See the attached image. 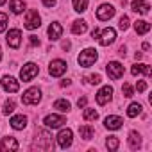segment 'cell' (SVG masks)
I'll use <instances>...</instances> for the list:
<instances>
[{
  "instance_id": "obj_1",
  "label": "cell",
  "mask_w": 152,
  "mask_h": 152,
  "mask_svg": "<svg viewBox=\"0 0 152 152\" xmlns=\"http://www.w3.org/2000/svg\"><path fill=\"white\" fill-rule=\"evenodd\" d=\"M97 50L95 48H86V50H83L81 54H79V57H77V61H79V64L83 66V68H90L95 61H97Z\"/></svg>"
},
{
  "instance_id": "obj_2",
  "label": "cell",
  "mask_w": 152,
  "mask_h": 152,
  "mask_svg": "<svg viewBox=\"0 0 152 152\" xmlns=\"http://www.w3.org/2000/svg\"><path fill=\"white\" fill-rule=\"evenodd\" d=\"M36 147H38V148H43V150L54 147V145H52V136H50L48 131L38 129V132H36Z\"/></svg>"
},
{
  "instance_id": "obj_3",
  "label": "cell",
  "mask_w": 152,
  "mask_h": 152,
  "mask_svg": "<svg viewBox=\"0 0 152 152\" xmlns=\"http://www.w3.org/2000/svg\"><path fill=\"white\" fill-rule=\"evenodd\" d=\"M38 72H39L38 64H34V63H27V64H23V68L20 70V79H22L23 83H29V81H32L36 75H38Z\"/></svg>"
},
{
  "instance_id": "obj_4",
  "label": "cell",
  "mask_w": 152,
  "mask_h": 152,
  "mask_svg": "<svg viewBox=\"0 0 152 152\" xmlns=\"http://www.w3.org/2000/svg\"><path fill=\"white\" fill-rule=\"evenodd\" d=\"M41 100V91L38 88H29L23 95H22V102L25 106H34V104H39Z\"/></svg>"
},
{
  "instance_id": "obj_5",
  "label": "cell",
  "mask_w": 152,
  "mask_h": 152,
  "mask_svg": "<svg viewBox=\"0 0 152 152\" xmlns=\"http://www.w3.org/2000/svg\"><path fill=\"white\" fill-rule=\"evenodd\" d=\"M39 25H41V18H39L38 11H36V9H29V11H27V16H25V29L34 31V29H38Z\"/></svg>"
},
{
  "instance_id": "obj_6",
  "label": "cell",
  "mask_w": 152,
  "mask_h": 152,
  "mask_svg": "<svg viewBox=\"0 0 152 152\" xmlns=\"http://www.w3.org/2000/svg\"><path fill=\"white\" fill-rule=\"evenodd\" d=\"M106 72H107V75H109V79L116 81V79H120L122 75H124V66H122L120 63H116V61H111V63H107Z\"/></svg>"
},
{
  "instance_id": "obj_7",
  "label": "cell",
  "mask_w": 152,
  "mask_h": 152,
  "mask_svg": "<svg viewBox=\"0 0 152 152\" xmlns=\"http://www.w3.org/2000/svg\"><path fill=\"white\" fill-rule=\"evenodd\" d=\"M115 16V7L111 4H102L99 9H97V18L100 22H107Z\"/></svg>"
},
{
  "instance_id": "obj_8",
  "label": "cell",
  "mask_w": 152,
  "mask_h": 152,
  "mask_svg": "<svg viewBox=\"0 0 152 152\" xmlns=\"http://www.w3.org/2000/svg\"><path fill=\"white\" fill-rule=\"evenodd\" d=\"M115 39H116V31H115V29H111V27L104 29V31H102V34L99 36V43H100L102 47H109L111 43H115Z\"/></svg>"
},
{
  "instance_id": "obj_9",
  "label": "cell",
  "mask_w": 152,
  "mask_h": 152,
  "mask_svg": "<svg viewBox=\"0 0 152 152\" xmlns=\"http://www.w3.org/2000/svg\"><path fill=\"white\" fill-rule=\"evenodd\" d=\"M6 39H7V45L11 48H18L22 45V31L20 29H11L7 32V38Z\"/></svg>"
},
{
  "instance_id": "obj_10",
  "label": "cell",
  "mask_w": 152,
  "mask_h": 152,
  "mask_svg": "<svg viewBox=\"0 0 152 152\" xmlns=\"http://www.w3.org/2000/svg\"><path fill=\"white\" fill-rule=\"evenodd\" d=\"M43 124H45L48 129H57V127H61L63 124H66V118L61 116V115H48V116H45Z\"/></svg>"
},
{
  "instance_id": "obj_11",
  "label": "cell",
  "mask_w": 152,
  "mask_h": 152,
  "mask_svg": "<svg viewBox=\"0 0 152 152\" xmlns=\"http://www.w3.org/2000/svg\"><path fill=\"white\" fill-rule=\"evenodd\" d=\"M72 141H73V134H72L70 129H63V131L57 134V145H59L61 148H68V147L72 145Z\"/></svg>"
},
{
  "instance_id": "obj_12",
  "label": "cell",
  "mask_w": 152,
  "mask_h": 152,
  "mask_svg": "<svg viewBox=\"0 0 152 152\" xmlns=\"http://www.w3.org/2000/svg\"><path fill=\"white\" fill-rule=\"evenodd\" d=\"M66 72V63L61 61V59H56L50 63V68H48V73L52 77H61V75Z\"/></svg>"
},
{
  "instance_id": "obj_13",
  "label": "cell",
  "mask_w": 152,
  "mask_h": 152,
  "mask_svg": "<svg viewBox=\"0 0 152 152\" xmlns=\"http://www.w3.org/2000/svg\"><path fill=\"white\" fill-rule=\"evenodd\" d=\"M2 88L9 93H16L20 90V84L15 77H11V75H4V79H2Z\"/></svg>"
},
{
  "instance_id": "obj_14",
  "label": "cell",
  "mask_w": 152,
  "mask_h": 152,
  "mask_svg": "<svg viewBox=\"0 0 152 152\" xmlns=\"http://www.w3.org/2000/svg\"><path fill=\"white\" fill-rule=\"evenodd\" d=\"M111 95H113V88L111 86H104V88H100V91L97 93V104L99 106H104V104H107L109 100H111Z\"/></svg>"
},
{
  "instance_id": "obj_15",
  "label": "cell",
  "mask_w": 152,
  "mask_h": 152,
  "mask_svg": "<svg viewBox=\"0 0 152 152\" xmlns=\"http://www.w3.org/2000/svg\"><path fill=\"white\" fill-rule=\"evenodd\" d=\"M0 150H2V152H7V150H18V141H16V138H13V136H6V138H2V141H0Z\"/></svg>"
},
{
  "instance_id": "obj_16",
  "label": "cell",
  "mask_w": 152,
  "mask_h": 152,
  "mask_svg": "<svg viewBox=\"0 0 152 152\" xmlns=\"http://www.w3.org/2000/svg\"><path fill=\"white\" fill-rule=\"evenodd\" d=\"M131 9H132L134 13H140V15H148L150 6H148L147 2H143V0H132Z\"/></svg>"
},
{
  "instance_id": "obj_17",
  "label": "cell",
  "mask_w": 152,
  "mask_h": 152,
  "mask_svg": "<svg viewBox=\"0 0 152 152\" xmlns=\"http://www.w3.org/2000/svg\"><path fill=\"white\" fill-rule=\"evenodd\" d=\"M61 34H63V27H61L57 22H52V23L48 25V36H50V41L59 39V38H61Z\"/></svg>"
},
{
  "instance_id": "obj_18",
  "label": "cell",
  "mask_w": 152,
  "mask_h": 152,
  "mask_svg": "<svg viewBox=\"0 0 152 152\" xmlns=\"http://www.w3.org/2000/svg\"><path fill=\"white\" fill-rule=\"evenodd\" d=\"M122 124H124V120L120 118V116H107L106 120H104V125L107 127V129H111V131H116V129H120L122 127Z\"/></svg>"
},
{
  "instance_id": "obj_19",
  "label": "cell",
  "mask_w": 152,
  "mask_h": 152,
  "mask_svg": "<svg viewBox=\"0 0 152 152\" xmlns=\"http://www.w3.org/2000/svg\"><path fill=\"white\" fill-rule=\"evenodd\" d=\"M11 127L13 129H16V131H22V129H25V125H27V116H23V115H16V116H13L11 118Z\"/></svg>"
},
{
  "instance_id": "obj_20",
  "label": "cell",
  "mask_w": 152,
  "mask_h": 152,
  "mask_svg": "<svg viewBox=\"0 0 152 152\" xmlns=\"http://www.w3.org/2000/svg\"><path fill=\"white\" fill-rule=\"evenodd\" d=\"M150 66L148 64H132V68H131V73L132 75H147V77H150Z\"/></svg>"
},
{
  "instance_id": "obj_21",
  "label": "cell",
  "mask_w": 152,
  "mask_h": 152,
  "mask_svg": "<svg viewBox=\"0 0 152 152\" xmlns=\"http://www.w3.org/2000/svg\"><path fill=\"white\" fill-rule=\"evenodd\" d=\"M88 31V23L84 20H75L73 25H72V32L73 34H84Z\"/></svg>"
},
{
  "instance_id": "obj_22",
  "label": "cell",
  "mask_w": 152,
  "mask_h": 152,
  "mask_svg": "<svg viewBox=\"0 0 152 152\" xmlns=\"http://www.w3.org/2000/svg\"><path fill=\"white\" fill-rule=\"evenodd\" d=\"M134 31H136V34H147L150 31V23L145 22V20H136L134 22Z\"/></svg>"
},
{
  "instance_id": "obj_23",
  "label": "cell",
  "mask_w": 152,
  "mask_h": 152,
  "mask_svg": "<svg viewBox=\"0 0 152 152\" xmlns=\"http://www.w3.org/2000/svg\"><path fill=\"white\" fill-rule=\"evenodd\" d=\"M129 147H131L132 150H138V148L141 147V136H140L136 131H132V132L129 134Z\"/></svg>"
},
{
  "instance_id": "obj_24",
  "label": "cell",
  "mask_w": 152,
  "mask_h": 152,
  "mask_svg": "<svg viewBox=\"0 0 152 152\" xmlns=\"http://www.w3.org/2000/svg\"><path fill=\"white\" fill-rule=\"evenodd\" d=\"M9 9H11L15 15H20V13H23V9H25V2H23V0H11Z\"/></svg>"
},
{
  "instance_id": "obj_25",
  "label": "cell",
  "mask_w": 152,
  "mask_h": 152,
  "mask_svg": "<svg viewBox=\"0 0 152 152\" xmlns=\"http://www.w3.org/2000/svg\"><path fill=\"white\" fill-rule=\"evenodd\" d=\"M79 134H81L83 140H91L93 134H95V129L91 125H83V127H79Z\"/></svg>"
},
{
  "instance_id": "obj_26",
  "label": "cell",
  "mask_w": 152,
  "mask_h": 152,
  "mask_svg": "<svg viewBox=\"0 0 152 152\" xmlns=\"http://www.w3.org/2000/svg\"><path fill=\"white\" fill-rule=\"evenodd\" d=\"M141 113V104H138V102H132L129 107H127V116L129 118H134V116H138Z\"/></svg>"
},
{
  "instance_id": "obj_27",
  "label": "cell",
  "mask_w": 152,
  "mask_h": 152,
  "mask_svg": "<svg viewBox=\"0 0 152 152\" xmlns=\"http://www.w3.org/2000/svg\"><path fill=\"white\" fill-rule=\"evenodd\" d=\"M54 109H59V111L66 113V111H70V102L64 100V99H59V100L54 102Z\"/></svg>"
},
{
  "instance_id": "obj_28",
  "label": "cell",
  "mask_w": 152,
  "mask_h": 152,
  "mask_svg": "<svg viewBox=\"0 0 152 152\" xmlns=\"http://www.w3.org/2000/svg\"><path fill=\"white\" fill-rule=\"evenodd\" d=\"M73 9L77 13H84L88 9V0H73Z\"/></svg>"
},
{
  "instance_id": "obj_29",
  "label": "cell",
  "mask_w": 152,
  "mask_h": 152,
  "mask_svg": "<svg viewBox=\"0 0 152 152\" xmlns=\"http://www.w3.org/2000/svg\"><path fill=\"white\" fill-rule=\"evenodd\" d=\"M118 145H120V141H118V138H116V136H109V138L106 140V147H107L109 150H116V148H118Z\"/></svg>"
},
{
  "instance_id": "obj_30",
  "label": "cell",
  "mask_w": 152,
  "mask_h": 152,
  "mask_svg": "<svg viewBox=\"0 0 152 152\" xmlns=\"http://www.w3.org/2000/svg\"><path fill=\"white\" fill-rule=\"evenodd\" d=\"M83 116H84V120H93V122H95V120L99 118V113H97L95 109H91V107H86Z\"/></svg>"
},
{
  "instance_id": "obj_31",
  "label": "cell",
  "mask_w": 152,
  "mask_h": 152,
  "mask_svg": "<svg viewBox=\"0 0 152 152\" xmlns=\"http://www.w3.org/2000/svg\"><path fill=\"white\" fill-rule=\"evenodd\" d=\"M16 109V102L13 100V99H9L6 104H4V115H9V113H13Z\"/></svg>"
},
{
  "instance_id": "obj_32",
  "label": "cell",
  "mask_w": 152,
  "mask_h": 152,
  "mask_svg": "<svg viewBox=\"0 0 152 152\" xmlns=\"http://www.w3.org/2000/svg\"><path fill=\"white\" fill-rule=\"evenodd\" d=\"M122 93H124V97L131 99V97L134 95V90H132V86H131V84H127V83H125V84L122 86Z\"/></svg>"
},
{
  "instance_id": "obj_33",
  "label": "cell",
  "mask_w": 152,
  "mask_h": 152,
  "mask_svg": "<svg viewBox=\"0 0 152 152\" xmlns=\"http://www.w3.org/2000/svg\"><path fill=\"white\" fill-rule=\"evenodd\" d=\"M7 22H9L7 15L6 13H0V32H4L7 29Z\"/></svg>"
},
{
  "instance_id": "obj_34",
  "label": "cell",
  "mask_w": 152,
  "mask_h": 152,
  "mask_svg": "<svg viewBox=\"0 0 152 152\" xmlns=\"http://www.w3.org/2000/svg\"><path fill=\"white\" fill-rule=\"evenodd\" d=\"M118 27H120L122 31H127V29H129V16L124 15V16L120 18V22H118Z\"/></svg>"
},
{
  "instance_id": "obj_35",
  "label": "cell",
  "mask_w": 152,
  "mask_h": 152,
  "mask_svg": "<svg viewBox=\"0 0 152 152\" xmlns=\"http://www.w3.org/2000/svg\"><path fill=\"white\" fill-rule=\"evenodd\" d=\"M90 83L91 84H100V81H102V77H100V73H95V75H90Z\"/></svg>"
},
{
  "instance_id": "obj_36",
  "label": "cell",
  "mask_w": 152,
  "mask_h": 152,
  "mask_svg": "<svg viewBox=\"0 0 152 152\" xmlns=\"http://www.w3.org/2000/svg\"><path fill=\"white\" fill-rule=\"evenodd\" d=\"M136 90H138L140 93L145 91V90H147V83H145V81H138V83H136Z\"/></svg>"
},
{
  "instance_id": "obj_37",
  "label": "cell",
  "mask_w": 152,
  "mask_h": 152,
  "mask_svg": "<svg viewBox=\"0 0 152 152\" xmlns=\"http://www.w3.org/2000/svg\"><path fill=\"white\" fill-rule=\"evenodd\" d=\"M29 41H31V45H32V47L39 45V39H38V36H29Z\"/></svg>"
},
{
  "instance_id": "obj_38",
  "label": "cell",
  "mask_w": 152,
  "mask_h": 152,
  "mask_svg": "<svg viewBox=\"0 0 152 152\" xmlns=\"http://www.w3.org/2000/svg\"><path fill=\"white\" fill-rule=\"evenodd\" d=\"M56 2L57 0H43V6L45 7H52V6H56Z\"/></svg>"
},
{
  "instance_id": "obj_39",
  "label": "cell",
  "mask_w": 152,
  "mask_h": 152,
  "mask_svg": "<svg viewBox=\"0 0 152 152\" xmlns=\"http://www.w3.org/2000/svg\"><path fill=\"white\" fill-rule=\"evenodd\" d=\"M86 102H88V99H86V97L79 99V100H77V106H79V109H81V107H84V106H86Z\"/></svg>"
},
{
  "instance_id": "obj_40",
  "label": "cell",
  "mask_w": 152,
  "mask_h": 152,
  "mask_svg": "<svg viewBox=\"0 0 152 152\" xmlns=\"http://www.w3.org/2000/svg\"><path fill=\"white\" fill-rule=\"evenodd\" d=\"M99 36H100V31L95 27V29L91 31V38H93V39H99Z\"/></svg>"
},
{
  "instance_id": "obj_41",
  "label": "cell",
  "mask_w": 152,
  "mask_h": 152,
  "mask_svg": "<svg viewBox=\"0 0 152 152\" xmlns=\"http://www.w3.org/2000/svg\"><path fill=\"white\" fill-rule=\"evenodd\" d=\"M61 47H63V50H70V47H72V45H70V41H63V43H61Z\"/></svg>"
},
{
  "instance_id": "obj_42",
  "label": "cell",
  "mask_w": 152,
  "mask_h": 152,
  "mask_svg": "<svg viewBox=\"0 0 152 152\" xmlns=\"http://www.w3.org/2000/svg\"><path fill=\"white\" fill-rule=\"evenodd\" d=\"M118 54H120L122 57H125V47H124V45L120 47V50H118Z\"/></svg>"
},
{
  "instance_id": "obj_43",
  "label": "cell",
  "mask_w": 152,
  "mask_h": 152,
  "mask_svg": "<svg viewBox=\"0 0 152 152\" xmlns=\"http://www.w3.org/2000/svg\"><path fill=\"white\" fill-rule=\"evenodd\" d=\"M134 57H136V59H141V57H143V54H141V52H136V56H134Z\"/></svg>"
},
{
  "instance_id": "obj_44",
  "label": "cell",
  "mask_w": 152,
  "mask_h": 152,
  "mask_svg": "<svg viewBox=\"0 0 152 152\" xmlns=\"http://www.w3.org/2000/svg\"><path fill=\"white\" fill-rule=\"evenodd\" d=\"M68 84H70V81H68V79H66V81H63V83H61V86H63V88H64V86H68Z\"/></svg>"
},
{
  "instance_id": "obj_45",
  "label": "cell",
  "mask_w": 152,
  "mask_h": 152,
  "mask_svg": "<svg viewBox=\"0 0 152 152\" xmlns=\"http://www.w3.org/2000/svg\"><path fill=\"white\" fill-rule=\"evenodd\" d=\"M6 4V0H0V6H4Z\"/></svg>"
},
{
  "instance_id": "obj_46",
  "label": "cell",
  "mask_w": 152,
  "mask_h": 152,
  "mask_svg": "<svg viewBox=\"0 0 152 152\" xmlns=\"http://www.w3.org/2000/svg\"><path fill=\"white\" fill-rule=\"evenodd\" d=\"M0 59H2V48H0Z\"/></svg>"
}]
</instances>
